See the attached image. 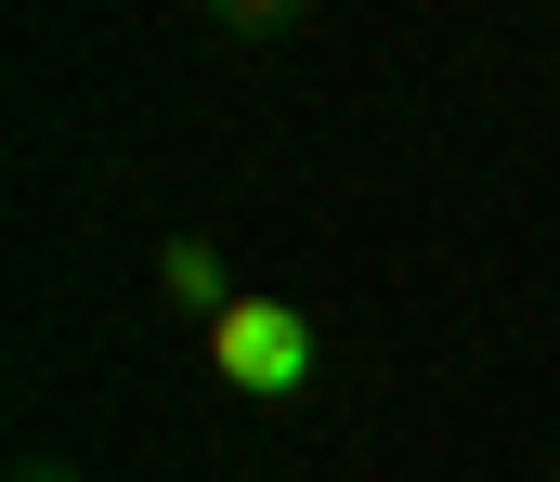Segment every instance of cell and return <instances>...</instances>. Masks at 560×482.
Segmentation results:
<instances>
[{"label": "cell", "instance_id": "cell-2", "mask_svg": "<svg viewBox=\"0 0 560 482\" xmlns=\"http://www.w3.org/2000/svg\"><path fill=\"white\" fill-rule=\"evenodd\" d=\"M156 287H170L196 326H222V314H235V274H222V248H209V235H170V248H156Z\"/></svg>", "mask_w": 560, "mask_h": 482}, {"label": "cell", "instance_id": "cell-1", "mask_svg": "<svg viewBox=\"0 0 560 482\" xmlns=\"http://www.w3.org/2000/svg\"><path fill=\"white\" fill-rule=\"evenodd\" d=\"M209 365H222V391H261V404H287V391H313V314H287V301H235V314L209 326Z\"/></svg>", "mask_w": 560, "mask_h": 482}, {"label": "cell", "instance_id": "cell-4", "mask_svg": "<svg viewBox=\"0 0 560 482\" xmlns=\"http://www.w3.org/2000/svg\"><path fill=\"white\" fill-rule=\"evenodd\" d=\"M13 482H79V470H66V457H26V470H13Z\"/></svg>", "mask_w": 560, "mask_h": 482}, {"label": "cell", "instance_id": "cell-3", "mask_svg": "<svg viewBox=\"0 0 560 482\" xmlns=\"http://www.w3.org/2000/svg\"><path fill=\"white\" fill-rule=\"evenodd\" d=\"M300 26H313V0H209V39H248V52L300 39Z\"/></svg>", "mask_w": 560, "mask_h": 482}]
</instances>
